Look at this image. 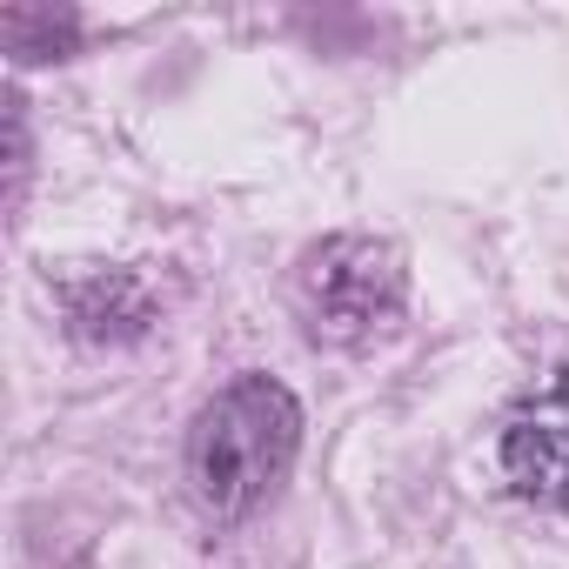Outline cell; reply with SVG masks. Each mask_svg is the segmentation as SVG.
Returning <instances> with one entry per match:
<instances>
[{
	"mask_svg": "<svg viewBox=\"0 0 569 569\" xmlns=\"http://www.w3.org/2000/svg\"><path fill=\"white\" fill-rule=\"evenodd\" d=\"M402 296H409V281H402V254L389 241L329 234L302 261V302H309L316 329L336 342H362V336L389 329L402 316Z\"/></svg>",
	"mask_w": 569,
	"mask_h": 569,
	"instance_id": "7a4b0ae2",
	"label": "cell"
},
{
	"mask_svg": "<svg viewBox=\"0 0 569 569\" xmlns=\"http://www.w3.org/2000/svg\"><path fill=\"white\" fill-rule=\"evenodd\" d=\"M302 449V409L274 376H241L228 382L188 429V482L201 509L214 516H248L261 509Z\"/></svg>",
	"mask_w": 569,
	"mask_h": 569,
	"instance_id": "6da1fadb",
	"label": "cell"
},
{
	"mask_svg": "<svg viewBox=\"0 0 569 569\" xmlns=\"http://www.w3.org/2000/svg\"><path fill=\"white\" fill-rule=\"evenodd\" d=\"M0 41L21 61H61L74 48V21L54 14V8H8L0 14Z\"/></svg>",
	"mask_w": 569,
	"mask_h": 569,
	"instance_id": "277c9868",
	"label": "cell"
},
{
	"mask_svg": "<svg viewBox=\"0 0 569 569\" xmlns=\"http://www.w3.org/2000/svg\"><path fill=\"white\" fill-rule=\"evenodd\" d=\"M502 476L542 502V509H569V369H556L549 382H536L509 422H502Z\"/></svg>",
	"mask_w": 569,
	"mask_h": 569,
	"instance_id": "3957f363",
	"label": "cell"
},
{
	"mask_svg": "<svg viewBox=\"0 0 569 569\" xmlns=\"http://www.w3.org/2000/svg\"><path fill=\"white\" fill-rule=\"evenodd\" d=\"M114 302H134V281H121V274H101V281H88V289H74V329L81 336H128L114 316Z\"/></svg>",
	"mask_w": 569,
	"mask_h": 569,
	"instance_id": "5b68a950",
	"label": "cell"
}]
</instances>
